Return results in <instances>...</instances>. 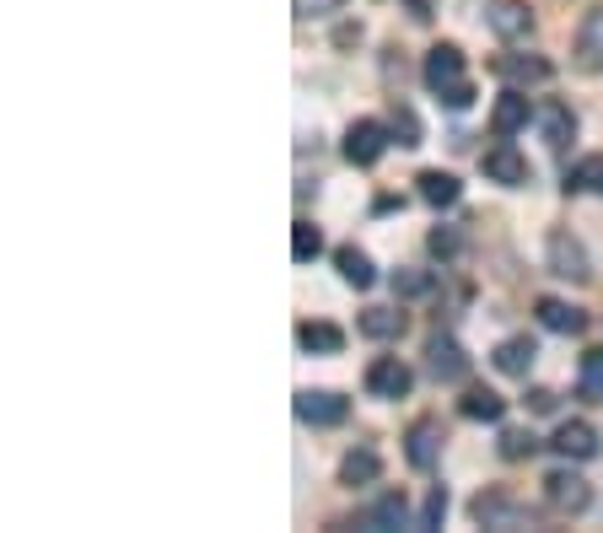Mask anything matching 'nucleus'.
Here are the masks:
<instances>
[{
  "label": "nucleus",
  "mask_w": 603,
  "mask_h": 533,
  "mask_svg": "<svg viewBox=\"0 0 603 533\" xmlns=\"http://www.w3.org/2000/svg\"><path fill=\"white\" fill-rule=\"evenodd\" d=\"M340 6H345V0H297V17H308V22H313V17H334Z\"/></svg>",
  "instance_id": "72a5a7b5"
},
{
  "label": "nucleus",
  "mask_w": 603,
  "mask_h": 533,
  "mask_svg": "<svg viewBox=\"0 0 603 533\" xmlns=\"http://www.w3.org/2000/svg\"><path fill=\"white\" fill-rule=\"evenodd\" d=\"M539 129H544V146L565 151L571 135H576V114H571L565 103H544V108H539Z\"/></svg>",
  "instance_id": "5701e85b"
},
{
  "label": "nucleus",
  "mask_w": 603,
  "mask_h": 533,
  "mask_svg": "<svg viewBox=\"0 0 603 533\" xmlns=\"http://www.w3.org/2000/svg\"><path fill=\"white\" fill-rule=\"evenodd\" d=\"M458 410H464V420L501 426V420H507V399H501V394H490V388H469V394L458 399Z\"/></svg>",
  "instance_id": "b1692460"
},
{
  "label": "nucleus",
  "mask_w": 603,
  "mask_h": 533,
  "mask_svg": "<svg viewBox=\"0 0 603 533\" xmlns=\"http://www.w3.org/2000/svg\"><path fill=\"white\" fill-rule=\"evenodd\" d=\"M533 452H539V437H533V431H501V458H507V463H523Z\"/></svg>",
  "instance_id": "7c9ffc66"
},
{
  "label": "nucleus",
  "mask_w": 603,
  "mask_h": 533,
  "mask_svg": "<svg viewBox=\"0 0 603 533\" xmlns=\"http://www.w3.org/2000/svg\"><path fill=\"white\" fill-rule=\"evenodd\" d=\"M334 270H340V281L356 291H372L377 286V270H372V259H366L356 243H340L334 248Z\"/></svg>",
  "instance_id": "aec40b11"
},
{
  "label": "nucleus",
  "mask_w": 603,
  "mask_h": 533,
  "mask_svg": "<svg viewBox=\"0 0 603 533\" xmlns=\"http://www.w3.org/2000/svg\"><path fill=\"white\" fill-rule=\"evenodd\" d=\"M565 189L571 195H603V151H593V157H582V163L565 173Z\"/></svg>",
  "instance_id": "a878e982"
},
{
  "label": "nucleus",
  "mask_w": 603,
  "mask_h": 533,
  "mask_svg": "<svg viewBox=\"0 0 603 533\" xmlns=\"http://www.w3.org/2000/svg\"><path fill=\"white\" fill-rule=\"evenodd\" d=\"M496 76H501V82L507 86H544L550 82V76H555V65H550V60H544V54H501V60H496Z\"/></svg>",
  "instance_id": "f8f14e48"
},
{
  "label": "nucleus",
  "mask_w": 603,
  "mask_h": 533,
  "mask_svg": "<svg viewBox=\"0 0 603 533\" xmlns=\"http://www.w3.org/2000/svg\"><path fill=\"white\" fill-rule=\"evenodd\" d=\"M297 345H302L308 356H340V351H345V328L323 324V318H308V324H297Z\"/></svg>",
  "instance_id": "412c9836"
},
{
  "label": "nucleus",
  "mask_w": 603,
  "mask_h": 533,
  "mask_svg": "<svg viewBox=\"0 0 603 533\" xmlns=\"http://www.w3.org/2000/svg\"><path fill=\"white\" fill-rule=\"evenodd\" d=\"M351 529H366V533H388V529H420V518H409V501L404 491H383L372 506H362L351 518Z\"/></svg>",
  "instance_id": "6e6552de"
},
{
  "label": "nucleus",
  "mask_w": 603,
  "mask_h": 533,
  "mask_svg": "<svg viewBox=\"0 0 603 533\" xmlns=\"http://www.w3.org/2000/svg\"><path fill=\"white\" fill-rule=\"evenodd\" d=\"M469 518L480 529H496V533H518V529H539V512L518 501L512 491H480L469 501Z\"/></svg>",
  "instance_id": "f257e3e1"
},
{
  "label": "nucleus",
  "mask_w": 603,
  "mask_h": 533,
  "mask_svg": "<svg viewBox=\"0 0 603 533\" xmlns=\"http://www.w3.org/2000/svg\"><path fill=\"white\" fill-rule=\"evenodd\" d=\"M544 270L555 275V281H593V259H588V248L576 243L565 227H555V232H544Z\"/></svg>",
  "instance_id": "f03ea898"
},
{
  "label": "nucleus",
  "mask_w": 603,
  "mask_h": 533,
  "mask_svg": "<svg viewBox=\"0 0 603 533\" xmlns=\"http://www.w3.org/2000/svg\"><path fill=\"white\" fill-rule=\"evenodd\" d=\"M544 506H550L555 518H582V512L593 506V485H588L576 469H550V474H544Z\"/></svg>",
  "instance_id": "7ed1b4c3"
},
{
  "label": "nucleus",
  "mask_w": 603,
  "mask_h": 533,
  "mask_svg": "<svg viewBox=\"0 0 603 533\" xmlns=\"http://www.w3.org/2000/svg\"><path fill=\"white\" fill-rule=\"evenodd\" d=\"M490 33L501 43H528L533 39V11H528L523 0H501V6H490Z\"/></svg>",
  "instance_id": "4468645a"
},
{
  "label": "nucleus",
  "mask_w": 603,
  "mask_h": 533,
  "mask_svg": "<svg viewBox=\"0 0 603 533\" xmlns=\"http://www.w3.org/2000/svg\"><path fill=\"white\" fill-rule=\"evenodd\" d=\"M415 388V372L404 367L399 356H377L372 367H366V394L372 399H404Z\"/></svg>",
  "instance_id": "9d476101"
},
{
  "label": "nucleus",
  "mask_w": 603,
  "mask_h": 533,
  "mask_svg": "<svg viewBox=\"0 0 603 533\" xmlns=\"http://www.w3.org/2000/svg\"><path fill=\"white\" fill-rule=\"evenodd\" d=\"M377 474H383V458L372 448H351L345 458H340V485H377Z\"/></svg>",
  "instance_id": "4be33fe9"
},
{
  "label": "nucleus",
  "mask_w": 603,
  "mask_h": 533,
  "mask_svg": "<svg viewBox=\"0 0 603 533\" xmlns=\"http://www.w3.org/2000/svg\"><path fill=\"white\" fill-rule=\"evenodd\" d=\"M388 146H394L388 119H356L351 129H345V163L351 167H377Z\"/></svg>",
  "instance_id": "423d86ee"
},
{
  "label": "nucleus",
  "mask_w": 603,
  "mask_h": 533,
  "mask_svg": "<svg viewBox=\"0 0 603 533\" xmlns=\"http://www.w3.org/2000/svg\"><path fill=\"white\" fill-rule=\"evenodd\" d=\"M443 518H447V491L432 485V491H426V506H420V529H437Z\"/></svg>",
  "instance_id": "473e14b6"
},
{
  "label": "nucleus",
  "mask_w": 603,
  "mask_h": 533,
  "mask_svg": "<svg viewBox=\"0 0 603 533\" xmlns=\"http://www.w3.org/2000/svg\"><path fill=\"white\" fill-rule=\"evenodd\" d=\"M404 11H409V17H415V22H426V17H432V11H437V0H404Z\"/></svg>",
  "instance_id": "e433bc0d"
},
{
  "label": "nucleus",
  "mask_w": 603,
  "mask_h": 533,
  "mask_svg": "<svg viewBox=\"0 0 603 533\" xmlns=\"http://www.w3.org/2000/svg\"><path fill=\"white\" fill-rule=\"evenodd\" d=\"M490 362L501 377H528V367L539 362V345L528 339V334H512V339H501L496 351H490Z\"/></svg>",
  "instance_id": "f3484780"
},
{
  "label": "nucleus",
  "mask_w": 603,
  "mask_h": 533,
  "mask_svg": "<svg viewBox=\"0 0 603 533\" xmlns=\"http://www.w3.org/2000/svg\"><path fill=\"white\" fill-rule=\"evenodd\" d=\"M432 291H437V275H432V270H409V264L394 270V296H432Z\"/></svg>",
  "instance_id": "c85d7f7f"
},
{
  "label": "nucleus",
  "mask_w": 603,
  "mask_h": 533,
  "mask_svg": "<svg viewBox=\"0 0 603 533\" xmlns=\"http://www.w3.org/2000/svg\"><path fill=\"white\" fill-rule=\"evenodd\" d=\"M319 248H323V238H319L313 221H297V227H291V259H297V264L319 259Z\"/></svg>",
  "instance_id": "c756f323"
},
{
  "label": "nucleus",
  "mask_w": 603,
  "mask_h": 533,
  "mask_svg": "<svg viewBox=\"0 0 603 533\" xmlns=\"http://www.w3.org/2000/svg\"><path fill=\"white\" fill-rule=\"evenodd\" d=\"M576 394H582V399H593V405L603 399V351H588V356H582V372H576Z\"/></svg>",
  "instance_id": "cd10ccee"
},
{
  "label": "nucleus",
  "mask_w": 603,
  "mask_h": 533,
  "mask_svg": "<svg viewBox=\"0 0 603 533\" xmlns=\"http://www.w3.org/2000/svg\"><path fill=\"white\" fill-rule=\"evenodd\" d=\"M345 415H351V399L334 394V388H302V394H297V420L313 426V431L345 426Z\"/></svg>",
  "instance_id": "0eeeda50"
},
{
  "label": "nucleus",
  "mask_w": 603,
  "mask_h": 533,
  "mask_svg": "<svg viewBox=\"0 0 603 533\" xmlns=\"http://www.w3.org/2000/svg\"><path fill=\"white\" fill-rule=\"evenodd\" d=\"M388 135L399 140L404 151H415V146L426 140V129H420V119H415V108H409V103H399V97H394V108H388Z\"/></svg>",
  "instance_id": "393cba45"
},
{
  "label": "nucleus",
  "mask_w": 603,
  "mask_h": 533,
  "mask_svg": "<svg viewBox=\"0 0 603 533\" xmlns=\"http://www.w3.org/2000/svg\"><path fill=\"white\" fill-rule=\"evenodd\" d=\"M415 184H420V200H426L432 210H453L458 200H464V184H458L453 173H443V167H426Z\"/></svg>",
  "instance_id": "6ab92c4d"
},
{
  "label": "nucleus",
  "mask_w": 603,
  "mask_h": 533,
  "mask_svg": "<svg viewBox=\"0 0 603 533\" xmlns=\"http://www.w3.org/2000/svg\"><path fill=\"white\" fill-rule=\"evenodd\" d=\"M571 54H576V71H599L603 65V11H588V17H582Z\"/></svg>",
  "instance_id": "a211bd4d"
},
{
  "label": "nucleus",
  "mask_w": 603,
  "mask_h": 533,
  "mask_svg": "<svg viewBox=\"0 0 603 533\" xmlns=\"http://www.w3.org/2000/svg\"><path fill=\"white\" fill-rule=\"evenodd\" d=\"M362 334H366V339H399V334H404V313H399V307H366V313H362Z\"/></svg>",
  "instance_id": "bb28decb"
},
{
  "label": "nucleus",
  "mask_w": 603,
  "mask_h": 533,
  "mask_svg": "<svg viewBox=\"0 0 603 533\" xmlns=\"http://www.w3.org/2000/svg\"><path fill=\"white\" fill-rule=\"evenodd\" d=\"M533 119V108H528V92L523 86H507L501 97H496V108H490V129L501 135V140H512L523 124Z\"/></svg>",
  "instance_id": "2eb2a0df"
},
{
  "label": "nucleus",
  "mask_w": 603,
  "mask_h": 533,
  "mask_svg": "<svg viewBox=\"0 0 603 533\" xmlns=\"http://www.w3.org/2000/svg\"><path fill=\"white\" fill-rule=\"evenodd\" d=\"M420 76H426V86H432L437 97L453 92L458 82H469V76H464V49H458V43H437V49L426 54V71H420Z\"/></svg>",
  "instance_id": "9b49d317"
},
{
  "label": "nucleus",
  "mask_w": 603,
  "mask_h": 533,
  "mask_svg": "<svg viewBox=\"0 0 603 533\" xmlns=\"http://www.w3.org/2000/svg\"><path fill=\"white\" fill-rule=\"evenodd\" d=\"M533 318L550 328V334H588V313L571 307V302H561V296H539V302H533Z\"/></svg>",
  "instance_id": "dca6fc26"
},
{
  "label": "nucleus",
  "mask_w": 603,
  "mask_h": 533,
  "mask_svg": "<svg viewBox=\"0 0 603 533\" xmlns=\"http://www.w3.org/2000/svg\"><path fill=\"white\" fill-rule=\"evenodd\" d=\"M550 448L561 452L565 463H588V458H599V431L588 420H561L555 437H550Z\"/></svg>",
  "instance_id": "ddd939ff"
},
{
  "label": "nucleus",
  "mask_w": 603,
  "mask_h": 533,
  "mask_svg": "<svg viewBox=\"0 0 603 533\" xmlns=\"http://www.w3.org/2000/svg\"><path fill=\"white\" fill-rule=\"evenodd\" d=\"M528 410L550 415V410H555V394H550V388H533V394H528Z\"/></svg>",
  "instance_id": "c9c22d12"
},
{
  "label": "nucleus",
  "mask_w": 603,
  "mask_h": 533,
  "mask_svg": "<svg viewBox=\"0 0 603 533\" xmlns=\"http://www.w3.org/2000/svg\"><path fill=\"white\" fill-rule=\"evenodd\" d=\"M426 372H432L437 383H464V377H469L464 345H458L453 334H432V339H426Z\"/></svg>",
  "instance_id": "1a4fd4ad"
},
{
  "label": "nucleus",
  "mask_w": 603,
  "mask_h": 533,
  "mask_svg": "<svg viewBox=\"0 0 603 533\" xmlns=\"http://www.w3.org/2000/svg\"><path fill=\"white\" fill-rule=\"evenodd\" d=\"M426 248H432V259H458L464 253V232L458 227H432Z\"/></svg>",
  "instance_id": "2f4dec72"
},
{
  "label": "nucleus",
  "mask_w": 603,
  "mask_h": 533,
  "mask_svg": "<svg viewBox=\"0 0 603 533\" xmlns=\"http://www.w3.org/2000/svg\"><path fill=\"white\" fill-rule=\"evenodd\" d=\"M480 173L490 178V184H501V189H528V184H533L528 157L512 146V140H501V135H496V146L480 157Z\"/></svg>",
  "instance_id": "20e7f679"
},
{
  "label": "nucleus",
  "mask_w": 603,
  "mask_h": 533,
  "mask_svg": "<svg viewBox=\"0 0 603 533\" xmlns=\"http://www.w3.org/2000/svg\"><path fill=\"white\" fill-rule=\"evenodd\" d=\"M443 103H447V108H453V114H464V108L475 103V82H458V86H453V92H443Z\"/></svg>",
  "instance_id": "f704fd0d"
},
{
  "label": "nucleus",
  "mask_w": 603,
  "mask_h": 533,
  "mask_svg": "<svg viewBox=\"0 0 603 533\" xmlns=\"http://www.w3.org/2000/svg\"><path fill=\"white\" fill-rule=\"evenodd\" d=\"M443 420L437 415H420V420H409V431H404V458H409V469H420V474H432L437 469V458H443Z\"/></svg>",
  "instance_id": "39448f33"
}]
</instances>
